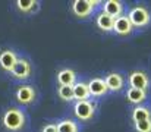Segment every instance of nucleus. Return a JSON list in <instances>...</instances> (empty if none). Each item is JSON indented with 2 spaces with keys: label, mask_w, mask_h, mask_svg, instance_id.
<instances>
[{
  "label": "nucleus",
  "mask_w": 151,
  "mask_h": 132,
  "mask_svg": "<svg viewBox=\"0 0 151 132\" xmlns=\"http://www.w3.org/2000/svg\"><path fill=\"white\" fill-rule=\"evenodd\" d=\"M126 98H128L129 103H132V104H135V106H139L142 101H145V98H147V91L129 87L126 89Z\"/></svg>",
  "instance_id": "nucleus-14"
},
{
  "label": "nucleus",
  "mask_w": 151,
  "mask_h": 132,
  "mask_svg": "<svg viewBox=\"0 0 151 132\" xmlns=\"http://www.w3.org/2000/svg\"><path fill=\"white\" fill-rule=\"evenodd\" d=\"M104 82H106L109 91L117 92V91H120V89L123 88V85H125V78H123L120 74H117V72H111V74H109V75L104 78Z\"/></svg>",
  "instance_id": "nucleus-10"
},
{
  "label": "nucleus",
  "mask_w": 151,
  "mask_h": 132,
  "mask_svg": "<svg viewBox=\"0 0 151 132\" xmlns=\"http://www.w3.org/2000/svg\"><path fill=\"white\" fill-rule=\"evenodd\" d=\"M73 113L78 118V120H84L88 122L94 118L96 115V104L90 100L85 101H76V104L73 106Z\"/></svg>",
  "instance_id": "nucleus-3"
},
{
  "label": "nucleus",
  "mask_w": 151,
  "mask_h": 132,
  "mask_svg": "<svg viewBox=\"0 0 151 132\" xmlns=\"http://www.w3.org/2000/svg\"><path fill=\"white\" fill-rule=\"evenodd\" d=\"M103 12L116 19L123 15V3L120 0H107L103 4Z\"/></svg>",
  "instance_id": "nucleus-9"
},
{
  "label": "nucleus",
  "mask_w": 151,
  "mask_h": 132,
  "mask_svg": "<svg viewBox=\"0 0 151 132\" xmlns=\"http://www.w3.org/2000/svg\"><path fill=\"white\" fill-rule=\"evenodd\" d=\"M57 95L63 101H72L73 100V87H70V85H60L57 88Z\"/></svg>",
  "instance_id": "nucleus-20"
},
{
  "label": "nucleus",
  "mask_w": 151,
  "mask_h": 132,
  "mask_svg": "<svg viewBox=\"0 0 151 132\" xmlns=\"http://www.w3.org/2000/svg\"><path fill=\"white\" fill-rule=\"evenodd\" d=\"M70 10L75 16L84 19V18L91 16V13L94 12V7L91 6L90 0H75L70 4Z\"/></svg>",
  "instance_id": "nucleus-4"
},
{
  "label": "nucleus",
  "mask_w": 151,
  "mask_h": 132,
  "mask_svg": "<svg viewBox=\"0 0 151 132\" xmlns=\"http://www.w3.org/2000/svg\"><path fill=\"white\" fill-rule=\"evenodd\" d=\"M128 82L132 88H138L142 91H148V87H150V78L142 71H134L129 75Z\"/></svg>",
  "instance_id": "nucleus-7"
},
{
  "label": "nucleus",
  "mask_w": 151,
  "mask_h": 132,
  "mask_svg": "<svg viewBox=\"0 0 151 132\" xmlns=\"http://www.w3.org/2000/svg\"><path fill=\"white\" fill-rule=\"evenodd\" d=\"M96 24H97V27L100 28L101 31H104V32H110V31H113L114 19H113L111 16L106 15L104 12H101V13H99V15H97Z\"/></svg>",
  "instance_id": "nucleus-16"
},
{
  "label": "nucleus",
  "mask_w": 151,
  "mask_h": 132,
  "mask_svg": "<svg viewBox=\"0 0 151 132\" xmlns=\"http://www.w3.org/2000/svg\"><path fill=\"white\" fill-rule=\"evenodd\" d=\"M134 128H135V132H151V119L142 120V122H135Z\"/></svg>",
  "instance_id": "nucleus-21"
},
{
  "label": "nucleus",
  "mask_w": 151,
  "mask_h": 132,
  "mask_svg": "<svg viewBox=\"0 0 151 132\" xmlns=\"http://www.w3.org/2000/svg\"><path fill=\"white\" fill-rule=\"evenodd\" d=\"M151 119V110L145 106H137L132 110V120L135 122H142V120H150Z\"/></svg>",
  "instance_id": "nucleus-17"
},
{
  "label": "nucleus",
  "mask_w": 151,
  "mask_h": 132,
  "mask_svg": "<svg viewBox=\"0 0 151 132\" xmlns=\"http://www.w3.org/2000/svg\"><path fill=\"white\" fill-rule=\"evenodd\" d=\"M37 6H38L37 0H18L16 1V7L22 13H31L32 10L37 9Z\"/></svg>",
  "instance_id": "nucleus-18"
},
{
  "label": "nucleus",
  "mask_w": 151,
  "mask_h": 132,
  "mask_svg": "<svg viewBox=\"0 0 151 132\" xmlns=\"http://www.w3.org/2000/svg\"><path fill=\"white\" fill-rule=\"evenodd\" d=\"M56 126H57V132H79L78 125L73 120H69V119L60 120Z\"/></svg>",
  "instance_id": "nucleus-19"
},
{
  "label": "nucleus",
  "mask_w": 151,
  "mask_h": 132,
  "mask_svg": "<svg viewBox=\"0 0 151 132\" xmlns=\"http://www.w3.org/2000/svg\"><path fill=\"white\" fill-rule=\"evenodd\" d=\"M18 60V56L12 50H3L0 53V68L6 72H10Z\"/></svg>",
  "instance_id": "nucleus-12"
},
{
  "label": "nucleus",
  "mask_w": 151,
  "mask_h": 132,
  "mask_svg": "<svg viewBox=\"0 0 151 132\" xmlns=\"http://www.w3.org/2000/svg\"><path fill=\"white\" fill-rule=\"evenodd\" d=\"M126 16L134 28H145L151 22V13L145 6H134Z\"/></svg>",
  "instance_id": "nucleus-2"
},
{
  "label": "nucleus",
  "mask_w": 151,
  "mask_h": 132,
  "mask_svg": "<svg viewBox=\"0 0 151 132\" xmlns=\"http://www.w3.org/2000/svg\"><path fill=\"white\" fill-rule=\"evenodd\" d=\"M113 31L117 34V35H122V37H128L132 34L134 31V27L131 24V21L128 19L126 15H122L119 18L114 19V25H113Z\"/></svg>",
  "instance_id": "nucleus-8"
},
{
  "label": "nucleus",
  "mask_w": 151,
  "mask_h": 132,
  "mask_svg": "<svg viewBox=\"0 0 151 132\" xmlns=\"http://www.w3.org/2000/svg\"><path fill=\"white\" fill-rule=\"evenodd\" d=\"M88 89H90V95H93V97H104L109 92L107 85L103 78H93L88 82Z\"/></svg>",
  "instance_id": "nucleus-11"
},
{
  "label": "nucleus",
  "mask_w": 151,
  "mask_h": 132,
  "mask_svg": "<svg viewBox=\"0 0 151 132\" xmlns=\"http://www.w3.org/2000/svg\"><path fill=\"white\" fill-rule=\"evenodd\" d=\"M73 100L76 101H85L90 100V89H88V84L85 82H75L73 85Z\"/></svg>",
  "instance_id": "nucleus-15"
},
{
  "label": "nucleus",
  "mask_w": 151,
  "mask_h": 132,
  "mask_svg": "<svg viewBox=\"0 0 151 132\" xmlns=\"http://www.w3.org/2000/svg\"><path fill=\"white\" fill-rule=\"evenodd\" d=\"M9 74L16 79H27L31 76V63L27 59H18Z\"/></svg>",
  "instance_id": "nucleus-5"
},
{
  "label": "nucleus",
  "mask_w": 151,
  "mask_h": 132,
  "mask_svg": "<svg viewBox=\"0 0 151 132\" xmlns=\"http://www.w3.org/2000/svg\"><path fill=\"white\" fill-rule=\"evenodd\" d=\"M37 98V91L31 85H21L16 89V100L19 101V104L28 106L32 104Z\"/></svg>",
  "instance_id": "nucleus-6"
},
{
  "label": "nucleus",
  "mask_w": 151,
  "mask_h": 132,
  "mask_svg": "<svg viewBox=\"0 0 151 132\" xmlns=\"http://www.w3.org/2000/svg\"><path fill=\"white\" fill-rule=\"evenodd\" d=\"M1 122H3V126H4L7 131L19 132L24 129L25 122H27V118H25V115H24V112H22L21 109L12 107V109H7V110L3 113Z\"/></svg>",
  "instance_id": "nucleus-1"
},
{
  "label": "nucleus",
  "mask_w": 151,
  "mask_h": 132,
  "mask_svg": "<svg viewBox=\"0 0 151 132\" xmlns=\"http://www.w3.org/2000/svg\"><path fill=\"white\" fill-rule=\"evenodd\" d=\"M57 82L60 85H73L76 82V74L73 69H69V68H63L57 72V76H56Z\"/></svg>",
  "instance_id": "nucleus-13"
},
{
  "label": "nucleus",
  "mask_w": 151,
  "mask_h": 132,
  "mask_svg": "<svg viewBox=\"0 0 151 132\" xmlns=\"http://www.w3.org/2000/svg\"><path fill=\"white\" fill-rule=\"evenodd\" d=\"M43 132H57V126L54 123H49L43 128Z\"/></svg>",
  "instance_id": "nucleus-22"
}]
</instances>
